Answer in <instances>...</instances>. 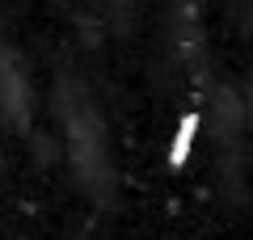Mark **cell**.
I'll return each mask as SVG.
<instances>
[{"label":"cell","mask_w":253,"mask_h":240,"mask_svg":"<svg viewBox=\"0 0 253 240\" xmlns=\"http://www.w3.org/2000/svg\"><path fill=\"white\" fill-rule=\"evenodd\" d=\"M194 126H199V118H194V114H190L186 122H181L177 143H173V156H169V164H173V169H181V164H186V152H190V139H194Z\"/></svg>","instance_id":"1"}]
</instances>
